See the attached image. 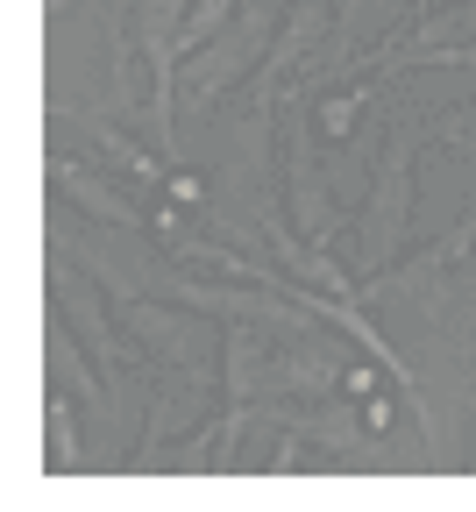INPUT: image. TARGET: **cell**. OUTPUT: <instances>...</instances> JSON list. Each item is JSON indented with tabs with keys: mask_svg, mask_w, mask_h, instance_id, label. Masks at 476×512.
Instances as JSON below:
<instances>
[{
	"mask_svg": "<svg viewBox=\"0 0 476 512\" xmlns=\"http://www.w3.org/2000/svg\"><path fill=\"white\" fill-rule=\"evenodd\" d=\"M434 136V128L420 121V114H405L398 128H391V143H384V157H377V178H370V207H363V235H356V256H363V271H384L391 256H398V242H405V228H413V171H420V143Z\"/></svg>",
	"mask_w": 476,
	"mask_h": 512,
	"instance_id": "6da1fadb",
	"label": "cell"
},
{
	"mask_svg": "<svg viewBox=\"0 0 476 512\" xmlns=\"http://www.w3.org/2000/svg\"><path fill=\"white\" fill-rule=\"evenodd\" d=\"M50 313H57L64 328H72V335L100 356V370H107V377L143 370V363H150V349L128 335V320H121V313H107V306H100V299H93L72 271H64V264H50Z\"/></svg>",
	"mask_w": 476,
	"mask_h": 512,
	"instance_id": "7a4b0ae2",
	"label": "cell"
},
{
	"mask_svg": "<svg viewBox=\"0 0 476 512\" xmlns=\"http://www.w3.org/2000/svg\"><path fill=\"white\" fill-rule=\"evenodd\" d=\"M50 185L64 192L72 207H86L93 221H107V228H150L143 221V207L121 192V178L114 171H100V164H86V157H64V150H50ZM157 235V228H150Z\"/></svg>",
	"mask_w": 476,
	"mask_h": 512,
	"instance_id": "3957f363",
	"label": "cell"
},
{
	"mask_svg": "<svg viewBox=\"0 0 476 512\" xmlns=\"http://www.w3.org/2000/svg\"><path fill=\"white\" fill-rule=\"evenodd\" d=\"M263 242H270V264L292 278V292H342V299L363 292L342 264H334V249H327V242H299L278 214H263Z\"/></svg>",
	"mask_w": 476,
	"mask_h": 512,
	"instance_id": "277c9868",
	"label": "cell"
},
{
	"mask_svg": "<svg viewBox=\"0 0 476 512\" xmlns=\"http://www.w3.org/2000/svg\"><path fill=\"white\" fill-rule=\"evenodd\" d=\"M285 434L334 448V456H377V427L349 413V399H313V413H285Z\"/></svg>",
	"mask_w": 476,
	"mask_h": 512,
	"instance_id": "5b68a950",
	"label": "cell"
},
{
	"mask_svg": "<svg viewBox=\"0 0 476 512\" xmlns=\"http://www.w3.org/2000/svg\"><path fill=\"white\" fill-rule=\"evenodd\" d=\"M79 121H86L93 150L114 164V178H128L135 192H157V185H171V178H164V157H157V150H143V143L128 136V128H114V121H100V114H79Z\"/></svg>",
	"mask_w": 476,
	"mask_h": 512,
	"instance_id": "8992f818",
	"label": "cell"
},
{
	"mask_svg": "<svg viewBox=\"0 0 476 512\" xmlns=\"http://www.w3.org/2000/svg\"><path fill=\"white\" fill-rule=\"evenodd\" d=\"M43 456H50V470H79V463H86V456H79L72 406H64V392H57V384L43 392Z\"/></svg>",
	"mask_w": 476,
	"mask_h": 512,
	"instance_id": "52a82bcc",
	"label": "cell"
},
{
	"mask_svg": "<svg viewBox=\"0 0 476 512\" xmlns=\"http://www.w3.org/2000/svg\"><path fill=\"white\" fill-rule=\"evenodd\" d=\"M384 79H391V72H377V79H363L356 93H327V100H320V136H327V143H342V136H349V128H356V114H363V107H370V100L384 93Z\"/></svg>",
	"mask_w": 476,
	"mask_h": 512,
	"instance_id": "ba28073f",
	"label": "cell"
},
{
	"mask_svg": "<svg viewBox=\"0 0 476 512\" xmlns=\"http://www.w3.org/2000/svg\"><path fill=\"white\" fill-rule=\"evenodd\" d=\"M434 143L441 150H476V107H434Z\"/></svg>",
	"mask_w": 476,
	"mask_h": 512,
	"instance_id": "9c48e42d",
	"label": "cell"
},
{
	"mask_svg": "<svg viewBox=\"0 0 476 512\" xmlns=\"http://www.w3.org/2000/svg\"><path fill=\"white\" fill-rule=\"evenodd\" d=\"M469 249H476V200H469V207L455 214V228L441 235V256H448V264H462V256H469Z\"/></svg>",
	"mask_w": 476,
	"mask_h": 512,
	"instance_id": "30bf717a",
	"label": "cell"
},
{
	"mask_svg": "<svg viewBox=\"0 0 476 512\" xmlns=\"http://www.w3.org/2000/svg\"><path fill=\"white\" fill-rule=\"evenodd\" d=\"M64 8H79V0H50V15H64Z\"/></svg>",
	"mask_w": 476,
	"mask_h": 512,
	"instance_id": "8fae6325",
	"label": "cell"
},
{
	"mask_svg": "<svg viewBox=\"0 0 476 512\" xmlns=\"http://www.w3.org/2000/svg\"><path fill=\"white\" fill-rule=\"evenodd\" d=\"M469 420H476V399H469ZM469 463H476V456H469Z\"/></svg>",
	"mask_w": 476,
	"mask_h": 512,
	"instance_id": "7c38bea8",
	"label": "cell"
}]
</instances>
